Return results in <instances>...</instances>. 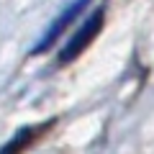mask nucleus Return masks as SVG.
<instances>
[{
    "mask_svg": "<svg viewBox=\"0 0 154 154\" xmlns=\"http://www.w3.org/2000/svg\"><path fill=\"white\" fill-rule=\"evenodd\" d=\"M100 28H103V11H98L95 16H90L82 26H77L75 36H72L69 41H67V46L59 51V62H62V64H67V62H72L75 57H80L90 46V41L100 33Z\"/></svg>",
    "mask_w": 154,
    "mask_h": 154,
    "instance_id": "f03ea898",
    "label": "nucleus"
},
{
    "mask_svg": "<svg viewBox=\"0 0 154 154\" xmlns=\"http://www.w3.org/2000/svg\"><path fill=\"white\" fill-rule=\"evenodd\" d=\"M85 5H90V0H72V3H67L64 11L59 13V18L49 23V28L44 31V36L38 38V44L31 49V54H44V51H49L51 46H54L57 38H59L62 33H64L67 28H69L72 23L77 21V16L85 11Z\"/></svg>",
    "mask_w": 154,
    "mask_h": 154,
    "instance_id": "f257e3e1",
    "label": "nucleus"
},
{
    "mask_svg": "<svg viewBox=\"0 0 154 154\" xmlns=\"http://www.w3.org/2000/svg\"><path fill=\"white\" fill-rule=\"evenodd\" d=\"M33 134H36V131H33L31 126H23L21 131H18L16 136L11 139V141H5V144H3L0 154H21V149H23V146H26V144L33 139Z\"/></svg>",
    "mask_w": 154,
    "mask_h": 154,
    "instance_id": "7ed1b4c3",
    "label": "nucleus"
}]
</instances>
